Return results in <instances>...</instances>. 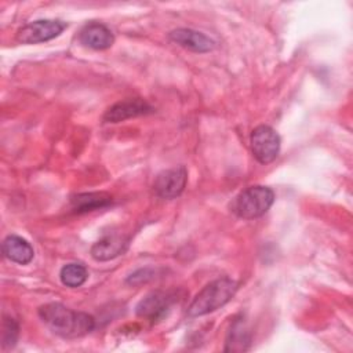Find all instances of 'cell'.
I'll return each instance as SVG.
<instances>
[{
  "label": "cell",
  "mask_w": 353,
  "mask_h": 353,
  "mask_svg": "<svg viewBox=\"0 0 353 353\" xmlns=\"http://www.w3.org/2000/svg\"><path fill=\"white\" fill-rule=\"evenodd\" d=\"M39 317L57 335L62 338H80L95 327L92 316L76 312L62 303H46L39 307Z\"/></svg>",
  "instance_id": "1"
},
{
  "label": "cell",
  "mask_w": 353,
  "mask_h": 353,
  "mask_svg": "<svg viewBox=\"0 0 353 353\" xmlns=\"http://www.w3.org/2000/svg\"><path fill=\"white\" fill-rule=\"evenodd\" d=\"M237 291V283L230 277H219L207 284L188 307L190 317L208 314L226 305Z\"/></svg>",
  "instance_id": "2"
},
{
  "label": "cell",
  "mask_w": 353,
  "mask_h": 353,
  "mask_svg": "<svg viewBox=\"0 0 353 353\" xmlns=\"http://www.w3.org/2000/svg\"><path fill=\"white\" fill-rule=\"evenodd\" d=\"M274 192L262 185L248 186L241 190L230 203V211L243 219H255L262 216L272 207Z\"/></svg>",
  "instance_id": "3"
},
{
  "label": "cell",
  "mask_w": 353,
  "mask_h": 353,
  "mask_svg": "<svg viewBox=\"0 0 353 353\" xmlns=\"http://www.w3.org/2000/svg\"><path fill=\"white\" fill-rule=\"evenodd\" d=\"M250 143L254 157L259 163L268 164L279 156L281 139L272 127L262 124L252 130Z\"/></svg>",
  "instance_id": "4"
},
{
  "label": "cell",
  "mask_w": 353,
  "mask_h": 353,
  "mask_svg": "<svg viewBox=\"0 0 353 353\" xmlns=\"http://www.w3.org/2000/svg\"><path fill=\"white\" fill-rule=\"evenodd\" d=\"M176 299L178 292L175 291H153L139 301L137 305V316L150 323L159 321L167 314Z\"/></svg>",
  "instance_id": "5"
},
{
  "label": "cell",
  "mask_w": 353,
  "mask_h": 353,
  "mask_svg": "<svg viewBox=\"0 0 353 353\" xmlns=\"http://www.w3.org/2000/svg\"><path fill=\"white\" fill-rule=\"evenodd\" d=\"M66 26V22L59 19H39L22 26L17 33V40L23 44L48 41L58 37Z\"/></svg>",
  "instance_id": "6"
},
{
  "label": "cell",
  "mask_w": 353,
  "mask_h": 353,
  "mask_svg": "<svg viewBox=\"0 0 353 353\" xmlns=\"http://www.w3.org/2000/svg\"><path fill=\"white\" fill-rule=\"evenodd\" d=\"M188 182V171L183 165L165 170L157 175L153 183L154 193L161 199L178 197Z\"/></svg>",
  "instance_id": "7"
},
{
  "label": "cell",
  "mask_w": 353,
  "mask_h": 353,
  "mask_svg": "<svg viewBox=\"0 0 353 353\" xmlns=\"http://www.w3.org/2000/svg\"><path fill=\"white\" fill-rule=\"evenodd\" d=\"M153 112V108L142 98H131L125 101H120L110 106L105 114L103 121L105 123H120L127 119L149 114Z\"/></svg>",
  "instance_id": "8"
},
{
  "label": "cell",
  "mask_w": 353,
  "mask_h": 353,
  "mask_svg": "<svg viewBox=\"0 0 353 353\" xmlns=\"http://www.w3.org/2000/svg\"><path fill=\"white\" fill-rule=\"evenodd\" d=\"M168 37L175 44L194 52H208L215 48V41L212 39L193 29L179 28V29L171 30Z\"/></svg>",
  "instance_id": "9"
},
{
  "label": "cell",
  "mask_w": 353,
  "mask_h": 353,
  "mask_svg": "<svg viewBox=\"0 0 353 353\" xmlns=\"http://www.w3.org/2000/svg\"><path fill=\"white\" fill-rule=\"evenodd\" d=\"M79 40L85 47L94 50H106L113 44L114 36L106 25L99 22H90L81 28L79 33Z\"/></svg>",
  "instance_id": "10"
},
{
  "label": "cell",
  "mask_w": 353,
  "mask_h": 353,
  "mask_svg": "<svg viewBox=\"0 0 353 353\" xmlns=\"http://www.w3.org/2000/svg\"><path fill=\"white\" fill-rule=\"evenodd\" d=\"M1 251L6 258L19 265L29 263L34 256V251L30 243L17 234H10L3 240Z\"/></svg>",
  "instance_id": "11"
},
{
  "label": "cell",
  "mask_w": 353,
  "mask_h": 353,
  "mask_svg": "<svg viewBox=\"0 0 353 353\" xmlns=\"http://www.w3.org/2000/svg\"><path fill=\"white\" fill-rule=\"evenodd\" d=\"M127 245H128V239L123 236H119V234L105 236L91 247V255L97 261H109L123 254Z\"/></svg>",
  "instance_id": "12"
},
{
  "label": "cell",
  "mask_w": 353,
  "mask_h": 353,
  "mask_svg": "<svg viewBox=\"0 0 353 353\" xmlns=\"http://www.w3.org/2000/svg\"><path fill=\"white\" fill-rule=\"evenodd\" d=\"M251 335L243 320H234L228 336H226V352H244L250 347Z\"/></svg>",
  "instance_id": "13"
},
{
  "label": "cell",
  "mask_w": 353,
  "mask_h": 353,
  "mask_svg": "<svg viewBox=\"0 0 353 353\" xmlns=\"http://www.w3.org/2000/svg\"><path fill=\"white\" fill-rule=\"evenodd\" d=\"M112 203V196H109L108 193H83V194H77L76 197L72 199V204L73 208L77 212H83V211H92L95 208H102L106 207Z\"/></svg>",
  "instance_id": "14"
},
{
  "label": "cell",
  "mask_w": 353,
  "mask_h": 353,
  "mask_svg": "<svg viewBox=\"0 0 353 353\" xmlns=\"http://www.w3.org/2000/svg\"><path fill=\"white\" fill-rule=\"evenodd\" d=\"M59 277L63 285L66 287H80L81 284L85 283L87 277H88V272L87 268L83 263H66L65 266H62L61 272H59Z\"/></svg>",
  "instance_id": "15"
},
{
  "label": "cell",
  "mask_w": 353,
  "mask_h": 353,
  "mask_svg": "<svg viewBox=\"0 0 353 353\" xmlns=\"http://www.w3.org/2000/svg\"><path fill=\"white\" fill-rule=\"evenodd\" d=\"M1 343L3 347H12L19 335V325L12 317H4L3 327H1Z\"/></svg>",
  "instance_id": "16"
}]
</instances>
